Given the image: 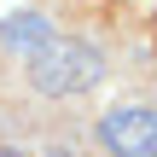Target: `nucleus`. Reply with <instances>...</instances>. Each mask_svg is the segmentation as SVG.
<instances>
[{
	"mask_svg": "<svg viewBox=\"0 0 157 157\" xmlns=\"http://www.w3.org/2000/svg\"><path fill=\"white\" fill-rule=\"evenodd\" d=\"M105 76V52L93 41H52L29 58V87L47 93V99H70V93H87L93 82Z\"/></svg>",
	"mask_w": 157,
	"mask_h": 157,
	"instance_id": "nucleus-1",
	"label": "nucleus"
},
{
	"mask_svg": "<svg viewBox=\"0 0 157 157\" xmlns=\"http://www.w3.org/2000/svg\"><path fill=\"white\" fill-rule=\"evenodd\" d=\"M99 146L111 157H157V117L151 105H117L99 117Z\"/></svg>",
	"mask_w": 157,
	"mask_h": 157,
	"instance_id": "nucleus-2",
	"label": "nucleus"
},
{
	"mask_svg": "<svg viewBox=\"0 0 157 157\" xmlns=\"http://www.w3.org/2000/svg\"><path fill=\"white\" fill-rule=\"evenodd\" d=\"M52 41H58V35H52V23H47L41 12H17V17H6V23H0V47H6V52H17V58H23V52L35 58V52H41V47H52Z\"/></svg>",
	"mask_w": 157,
	"mask_h": 157,
	"instance_id": "nucleus-3",
	"label": "nucleus"
}]
</instances>
